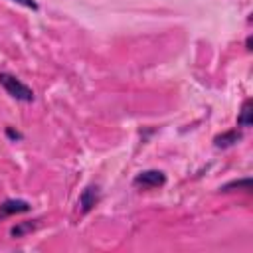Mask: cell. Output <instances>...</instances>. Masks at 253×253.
<instances>
[{
    "label": "cell",
    "mask_w": 253,
    "mask_h": 253,
    "mask_svg": "<svg viewBox=\"0 0 253 253\" xmlns=\"http://www.w3.org/2000/svg\"><path fill=\"white\" fill-rule=\"evenodd\" d=\"M239 140H241V130L231 128V130H227V132L217 134V136L213 138V144H215L217 148H229V146H233V144L239 142Z\"/></svg>",
    "instance_id": "5"
},
{
    "label": "cell",
    "mask_w": 253,
    "mask_h": 253,
    "mask_svg": "<svg viewBox=\"0 0 253 253\" xmlns=\"http://www.w3.org/2000/svg\"><path fill=\"white\" fill-rule=\"evenodd\" d=\"M239 190V188H243L245 192H249L251 190V180L249 178H243V180H233V182H229V184H225V186H221L219 190L221 192H231V190Z\"/></svg>",
    "instance_id": "7"
},
{
    "label": "cell",
    "mask_w": 253,
    "mask_h": 253,
    "mask_svg": "<svg viewBox=\"0 0 253 253\" xmlns=\"http://www.w3.org/2000/svg\"><path fill=\"white\" fill-rule=\"evenodd\" d=\"M101 200V188L99 186H87L81 194H79V200H77V206L81 210V213H89Z\"/></svg>",
    "instance_id": "3"
},
{
    "label": "cell",
    "mask_w": 253,
    "mask_h": 253,
    "mask_svg": "<svg viewBox=\"0 0 253 253\" xmlns=\"http://www.w3.org/2000/svg\"><path fill=\"white\" fill-rule=\"evenodd\" d=\"M251 123H253V101L251 99H245L243 105H241V111L237 115V126L249 128Z\"/></svg>",
    "instance_id": "6"
},
{
    "label": "cell",
    "mask_w": 253,
    "mask_h": 253,
    "mask_svg": "<svg viewBox=\"0 0 253 253\" xmlns=\"http://www.w3.org/2000/svg\"><path fill=\"white\" fill-rule=\"evenodd\" d=\"M6 134H8L12 140H20V138H22V134H20L18 130H14L12 126H8V128H6Z\"/></svg>",
    "instance_id": "10"
},
{
    "label": "cell",
    "mask_w": 253,
    "mask_h": 253,
    "mask_svg": "<svg viewBox=\"0 0 253 253\" xmlns=\"http://www.w3.org/2000/svg\"><path fill=\"white\" fill-rule=\"evenodd\" d=\"M132 184L136 188H142V190H152V188H162L166 184V176L164 172L160 170H144L140 174L134 176Z\"/></svg>",
    "instance_id": "2"
},
{
    "label": "cell",
    "mask_w": 253,
    "mask_h": 253,
    "mask_svg": "<svg viewBox=\"0 0 253 253\" xmlns=\"http://www.w3.org/2000/svg\"><path fill=\"white\" fill-rule=\"evenodd\" d=\"M30 210H32V204L28 200L10 198V200H4L0 204V217H8V215H16V213H26Z\"/></svg>",
    "instance_id": "4"
},
{
    "label": "cell",
    "mask_w": 253,
    "mask_h": 253,
    "mask_svg": "<svg viewBox=\"0 0 253 253\" xmlns=\"http://www.w3.org/2000/svg\"><path fill=\"white\" fill-rule=\"evenodd\" d=\"M12 2H16V4H22V6L30 8V10H38V4H36V0H12Z\"/></svg>",
    "instance_id": "9"
},
{
    "label": "cell",
    "mask_w": 253,
    "mask_h": 253,
    "mask_svg": "<svg viewBox=\"0 0 253 253\" xmlns=\"http://www.w3.org/2000/svg\"><path fill=\"white\" fill-rule=\"evenodd\" d=\"M0 85L6 89V93L16 99V101H24V103H32L34 101V91L22 83L16 75L12 73H6V71H0Z\"/></svg>",
    "instance_id": "1"
},
{
    "label": "cell",
    "mask_w": 253,
    "mask_h": 253,
    "mask_svg": "<svg viewBox=\"0 0 253 253\" xmlns=\"http://www.w3.org/2000/svg\"><path fill=\"white\" fill-rule=\"evenodd\" d=\"M34 227H36V223H32V221H26V223H18V225H14V227L10 229V235H12V237H22L24 233L32 231Z\"/></svg>",
    "instance_id": "8"
}]
</instances>
